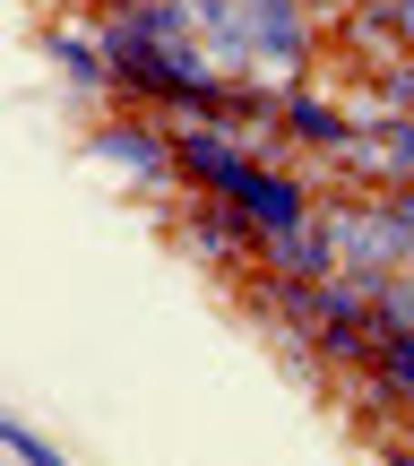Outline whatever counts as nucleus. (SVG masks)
I'll return each mask as SVG.
<instances>
[{
  "mask_svg": "<svg viewBox=\"0 0 414 466\" xmlns=\"http://www.w3.org/2000/svg\"><path fill=\"white\" fill-rule=\"evenodd\" d=\"M259 259L277 268V277H337V242H328L319 217H294V225L259 233Z\"/></svg>",
  "mask_w": 414,
  "mask_h": 466,
  "instance_id": "nucleus-5",
  "label": "nucleus"
},
{
  "mask_svg": "<svg viewBox=\"0 0 414 466\" xmlns=\"http://www.w3.org/2000/svg\"><path fill=\"white\" fill-rule=\"evenodd\" d=\"M250 17V78L277 86L311 61V0H242Z\"/></svg>",
  "mask_w": 414,
  "mask_h": 466,
  "instance_id": "nucleus-2",
  "label": "nucleus"
},
{
  "mask_svg": "<svg viewBox=\"0 0 414 466\" xmlns=\"http://www.w3.org/2000/svg\"><path fill=\"white\" fill-rule=\"evenodd\" d=\"M86 147L104 156V165L121 173V182H138V190H173L182 182V138L165 130V121H147V113H121V121H104Z\"/></svg>",
  "mask_w": 414,
  "mask_h": 466,
  "instance_id": "nucleus-1",
  "label": "nucleus"
},
{
  "mask_svg": "<svg viewBox=\"0 0 414 466\" xmlns=\"http://www.w3.org/2000/svg\"><path fill=\"white\" fill-rule=\"evenodd\" d=\"M406 190H414V182H406Z\"/></svg>",
  "mask_w": 414,
  "mask_h": 466,
  "instance_id": "nucleus-13",
  "label": "nucleus"
},
{
  "mask_svg": "<svg viewBox=\"0 0 414 466\" xmlns=\"http://www.w3.org/2000/svg\"><path fill=\"white\" fill-rule=\"evenodd\" d=\"M277 130H294L302 147H354V130H363V121L337 113V104H319V96H285V121H277Z\"/></svg>",
  "mask_w": 414,
  "mask_h": 466,
  "instance_id": "nucleus-7",
  "label": "nucleus"
},
{
  "mask_svg": "<svg viewBox=\"0 0 414 466\" xmlns=\"http://www.w3.org/2000/svg\"><path fill=\"white\" fill-rule=\"evenodd\" d=\"M182 242L199 250L207 268H242L250 250H259V225H250L242 208L225 199V190H207V199H199V208H190V217H182Z\"/></svg>",
  "mask_w": 414,
  "mask_h": 466,
  "instance_id": "nucleus-4",
  "label": "nucleus"
},
{
  "mask_svg": "<svg viewBox=\"0 0 414 466\" xmlns=\"http://www.w3.org/2000/svg\"><path fill=\"white\" fill-rule=\"evenodd\" d=\"M225 199L242 208L259 233H277V225H294V217H311V199H302V182L294 173H277V165H259V156H242V165L225 173Z\"/></svg>",
  "mask_w": 414,
  "mask_h": 466,
  "instance_id": "nucleus-3",
  "label": "nucleus"
},
{
  "mask_svg": "<svg viewBox=\"0 0 414 466\" xmlns=\"http://www.w3.org/2000/svg\"><path fill=\"white\" fill-rule=\"evenodd\" d=\"M44 52H52V61H61L78 86H96V96L113 86V44H104V26H96V35H78V26H52V35H44Z\"/></svg>",
  "mask_w": 414,
  "mask_h": 466,
  "instance_id": "nucleus-6",
  "label": "nucleus"
},
{
  "mask_svg": "<svg viewBox=\"0 0 414 466\" xmlns=\"http://www.w3.org/2000/svg\"><path fill=\"white\" fill-rule=\"evenodd\" d=\"M0 450H9V458H26V466H61V450H52L44 432H26V423H0Z\"/></svg>",
  "mask_w": 414,
  "mask_h": 466,
  "instance_id": "nucleus-9",
  "label": "nucleus"
},
{
  "mask_svg": "<svg viewBox=\"0 0 414 466\" xmlns=\"http://www.w3.org/2000/svg\"><path fill=\"white\" fill-rule=\"evenodd\" d=\"M389 17H398V35H406V52H414V0H389Z\"/></svg>",
  "mask_w": 414,
  "mask_h": 466,
  "instance_id": "nucleus-11",
  "label": "nucleus"
},
{
  "mask_svg": "<svg viewBox=\"0 0 414 466\" xmlns=\"http://www.w3.org/2000/svg\"><path fill=\"white\" fill-rule=\"evenodd\" d=\"M371 371H380V380L414 406V329H389V337H380V354H371Z\"/></svg>",
  "mask_w": 414,
  "mask_h": 466,
  "instance_id": "nucleus-8",
  "label": "nucleus"
},
{
  "mask_svg": "<svg viewBox=\"0 0 414 466\" xmlns=\"http://www.w3.org/2000/svg\"><path fill=\"white\" fill-rule=\"evenodd\" d=\"M380 9H389V0H380Z\"/></svg>",
  "mask_w": 414,
  "mask_h": 466,
  "instance_id": "nucleus-12",
  "label": "nucleus"
},
{
  "mask_svg": "<svg viewBox=\"0 0 414 466\" xmlns=\"http://www.w3.org/2000/svg\"><path fill=\"white\" fill-rule=\"evenodd\" d=\"M380 319H389V329H414V277H389L380 285Z\"/></svg>",
  "mask_w": 414,
  "mask_h": 466,
  "instance_id": "nucleus-10",
  "label": "nucleus"
}]
</instances>
